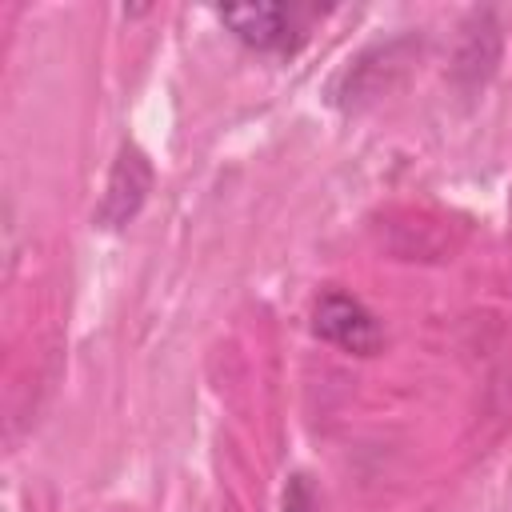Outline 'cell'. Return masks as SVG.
Here are the masks:
<instances>
[{
	"label": "cell",
	"mask_w": 512,
	"mask_h": 512,
	"mask_svg": "<svg viewBox=\"0 0 512 512\" xmlns=\"http://www.w3.org/2000/svg\"><path fill=\"white\" fill-rule=\"evenodd\" d=\"M312 328H316L320 340H328V344H336V348H344V352H352V356H372V352H380V344H384V332H380L376 316H372L356 296H348V292H340V288H328V292L316 300V308H312Z\"/></svg>",
	"instance_id": "1"
},
{
	"label": "cell",
	"mask_w": 512,
	"mask_h": 512,
	"mask_svg": "<svg viewBox=\"0 0 512 512\" xmlns=\"http://www.w3.org/2000/svg\"><path fill=\"white\" fill-rule=\"evenodd\" d=\"M148 188H152V168H148L144 152L124 148L112 164V176H108V188H104V200H100V212H96L100 224H108V228L128 224L140 212Z\"/></svg>",
	"instance_id": "2"
},
{
	"label": "cell",
	"mask_w": 512,
	"mask_h": 512,
	"mask_svg": "<svg viewBox=\"0 0 512 512\" xmlns=\"http://www.w3.org/2000/svg\"><path fill=\"white\" fill-rule=\"evenodd\" d=\"M220 24L232 28L236 40H244L256 52H284L292 48V12L280 4H240V8H220Z\"/></svg>",
	"instance_id": "3"
}]
</instances>
